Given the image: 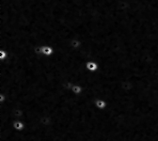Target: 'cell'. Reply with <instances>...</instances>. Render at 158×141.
Wrapping results in <instances>:
<instances>
[{"mask_svg": "<svg viewBox=\"0 0 158 141\" xmlns=\"http://www.w3.org/2000/svg\"><path fill=\"white\" fill-rule=\"evenodd\" d=\"M41 51H42V56H51L55 53V49L51 45H41Z\"/></svg>", "mask_w": 158, "mask_h": 141, "instance_id": "obj_1", "label": "cell"}, {"mask_svg": "<svg viewBox=\"0 0 158 141\" xmlns=\"http://www.w3.org/2000/svg\"><path fill=\"white\" fill-rule=\"evenodd\" d=\"M94 106L100 110H104L107 107V102L105 101L104 99L101 98H98L94 101Z\"/></svg>", "mask_w": 158, "mask_h": 141, "instance_id": "obj_2", "label": "cell"}, {"mask_svg": "<svg viewBox=\"0 0 158 141\" xmlns=\"http://www.w3.org/2000/svg\"><path fill=\"white\" fill-rule=\"evenodd\" d=\"M85 68H86L89 72L94 73V72L98 71V69H99V65H98V63H97V62L93 61V60H90V61L86 62V64H85Z\"/></svg>", "mask_w": 158, "mask_h": 141, "instance_id": "obj_3", "label": "cell"}, {"mask_svg": "<svg viewBox=\"0 0 158 141\" xmlns=\"http://www.w3.org/2000/svg\"><path fill=\"white\" fill-rule=\"evenodd\" d=\"M69 46L72 48V49H74V50H77L79 48H81L82 46V42L80 41L79 39H72L71 41L69 42Z\"/></svg>", "mask_w": 158, "mask_h": 141, "instance_id": "obj_4", "label": "cell"}, {"mask_svg": "<svg viewBox=\"0 0 158 141\" xmlns=\"http://www.w3.org/2000/svg\"><path fill=\"white\" fill-rule=\"evenodd\" d=\"M12 126L16 131H23L26 128V123L21 119H16L12 122Z\"/></svg>", "mask_w": 158, "mask_h": 141, "instance_id": "obj_5", "label": "cell"}, {"mask_svg": "<svg viewBox=\"0 0 158 141\" xmlns=\"http://www.w3.org/2000/svg\"><path fill=\"white\" fill-rule=\"evenodd\" d=\"M71 91H72L73 94H75V95H80V94H82V92L84 91V89H83V87H82L81 85H79V84H74V86L72 88Z\"/></svg>", "mask_w": 158, "mask_h": 141, "instance_id": "obj_6", "label": "cell"}, {"mask_svg": "<svg viewBox=\"0 0 158 141\" xmlns=\"http://www.w3.org/2000/svg\"><path fill=\"white\" fill-rule=\"evenodd\" d=\"M8 57H9V53L4 49H0V62L5 61Z\"/></svg>", "mask_w": 158, "mask_h": 141, "instance_id": "obj_7", "label": "cell"}, {"mask_svg": "<svg viewBox=\"0 0 158 141\" xmlns=\"http://www.w3.org/2000/svg\"><path fill=\"white\" fill-rule=\"evenodd\" d=\"M6 100H7L6 95H5L4 93H2V92H0V104L5 103V101H6Z\"/></svg>", "mask_w": 158, "mask_h": 141, "instance_id": "obj_8", "label": "cell"}]
</instances>
